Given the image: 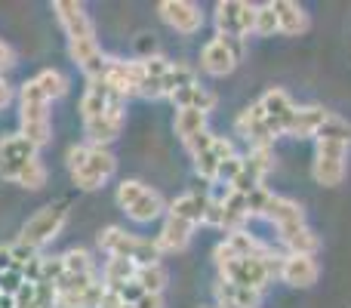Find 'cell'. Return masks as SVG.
I'll list each match as a JSON object with an SVG mask.
<instances>
[{
    "instance_id": "d6a6232c",
    "label": "cell",
    "mask_w": 351,
    "mask_h": 308,
    "mask_svg": "<svg viewBox=\"0 0 351 308\" xmlns=\"http://www.w3.org/2000/svg\"><path fill=\"white\" fill-rule=\"evenodd\" d=\"M315 139L317 142H342V145H351V123L342 121L339 115H330L327 121H324V127L317 130Z\"/></svg>"
},
{
    "instance_id": "484cf974",
    "label": "cell",
    "mask_w": 351,
    "mask_h": 308,
    "mask_svg": "<svg viewBox=\"0 0 351 308\" xmlns=\"http://www.w3.org/2000/svg\"><path fill=\"white\" fill-rule=\"evenodd\" d=\"M170 102L176 105V111L179 108H194V111L210 115V111L216 108V93H210L204 84H191V86H182L179 93H173Z\"/></svg>"
},
{
    "instance_id": "ac0fdd59",
    "label": "cell",
    "mask_w": 351,
    "mask_h": 308,
    "mask_svg": "<svg viewBox=\"0 0 351 308\" xmlns=\"http://www.w3.org/2000/svg\"><path fill=\"white\" fill-rule=\"evenodd\" d=\"M228 157H234V145H231L228 139H222V136H216V142H213L206 152L194 154V173L206 182H216L219 167H222V161H228Z\"/></svg>"
},
{
    "instance_id": "52a82bcc",
    "label": "cell",
    "mask_w": 351,
    "mask_h": 308,
    "mask_svg": "<svg viewBox=\"0 0 351 308\" xmlns=\"http://www.w3.org/2000/svg\"><path fill=\"white\" fill-rule=\"evenodd\" d=\"M256 12H259V6L247 3V0H222V3H216V16H213L216 19V34L247 40L256 31Z\"/></svg>"
},
{
    "instance_id": "7a4b0ae2",
    "label": "cell",
    "mask_w": 351,
    "mask_h": 308,
    "mask_svg": "<svg viewBox=\"0 0 351 308\" xmlns=\"http://www.w3.org/2000/svg\"><path fill=\"white\" fill-rule=\"evenodd\" d=\"M19 105H22V111H19V121H22V136L31 142L34 148L47 145L49 142V99L43 96V90L37 86V80H28V84H22V90H19Z\"/></svg>"
},
{
    "instance_id": "5b68a950",
    "label": "cell",
    "mask_w": 351,
    "mask_h": 308,
    "mask_svg": "<svg viewBox=\"0 0 351 308\" xmlns=\"http://www.w3.org/2000/svg\"><path fill=\"white\" fill-rule=\"evenodd\" d=\"M65 222H68V206L65 204L40 206V210L22 225L19 244L28 247V250H40L43 244H49L53 237H59V231L65 228Z\"/></svg>"
},
{
    "instance_id": "f1b7e54d",
    "label": "cell",
    "mask_w": 351,
    "mask_h": 308,
    "mask_svg": "<svg viewBox=\"0 0 351 308\" xmlns=\"http://www.w3.org/2000/svg\"><path fill=\"white\" fill-rule=\"evenodd\" d=\"M225 247H228V253L231 256H271L274 250H268L265 244L259 241V237H253L247 228H241V231H231L228 237H225Z\"/></svg>"
},
{
    "instance_id": "7c38bea8",
    "label": "cell",
    "mask_w": 351,
    "mask_h": 308,
    "mask_svg": "<svg viewBox=\"0 0 351 308\" xmlns=\"http://www.w3.org/2000/svg\"><path fill=\"white\" fill-rule=\"evenodd\" d=\"M158 12L179 34H197L204 28V12L191 0H164V3H158Z\"/></svg>"
},
{
    "instance_id": "1f68e13d",
    "label": "cell",
    "mask_w": 351,
    "mask_h": 308,
    "mask_svg": "<svg viewBox=\"0 0 351 308\" xmlns=\"http://www.w3.org/2000/svg\"><path fill=\"white\" fill-rule=\"evenodd\" d=\"M167 281H170V274H167V268L160 265V262L136 268V284L142 287V293H154V296H160V293L167 290Z\"/></svg>"
},
{
    "instance_id": "277c9868",
    "label": "cell",
    "mask_w": 351,
    "mask_h": 308,
    "mask_svg": "<svg viewBox=\"0 0 351 308\" xmlns=\"http://www.w3.org/2000/svg\"><path fill=\"white\" fill-rule=\"evenodd\" d=\"M117 204H121V210L139 225L154 222V219L167 210L164 198H160L154 188H148L145 182H136V179H127L117 185Z\"/></svg>"
},
{
    "instance_id": "e0dca14e",
    "label": "cell",
    "mask_w": 351,
    "mask_h": 308,
    "mask_svg": "<svg viewBox=\"0 0 351 308\" xmlns=\"http://www.w3.org/2000/svg\"><path fill=\"white\" fill-rule=\"evenodd\" d=\"M111 105H127V99L117 96L108 86V80H90L84 99H80V115H84V121H93V117L105 115Z\"/></svg>"
},
{
    "instance_id": "8fae6325",
    "label": "cell",
    "mask_w": 351,
    "mask_h": 308,
    "mask_svg": "<svg viewBox=\"0 0 351 308\" xmlns=\"http://www.w3.org/2000/svg\"><path fill=\"white\" fill-rule=\"evenodd\" d=\"M234 130H237V136H243V139L250 142V148H271L274 139H278V136L271 133V127H268L265 111H262L259 102L243 108L241 115H237Z\"/></svg>"
},
{
    "instance_id": "d6986e66",
    "label": "cell",
    "mask_w": 351,
    "mask_h": 308,
    "mask_svg": "<svg viewBox=\"0 0 351 308\" xmlns=\"http://www.w3.org/2000/svg\"><path fill=\"white\" fill-rule=\"evenodd\" d=\"M206 206H210V198L200 191H188V194H179L176 200H170V206H167V216L173 219H182V222L188 225H204V216H206Z\"/></svg>"
},
{
    "instance_id": "f35d334b",
    "label": "cell",
    "mask_w": 351,
    "mask_h": 308,
    "mask_svg": "<svg viewBox=\"0 0 351 308\" xmlns=\"http://www.w3.org/2000/svg\"><path fill=\"white\" fill-rule=\"evenodd\" d=\"M34 303H37V308H56L59 305V287L47 284V281L34 284Z\"/></svg>"
},
{
    "instance_id": "9c48e42d",
    "label": "cell",
    "mask_w": 351,
    "mask_h": 308,
    "mask_svg": "<svg viewBox=\"0 0 351 308\" xmlns=\"http://www.w3.org/2000/svg\"><path fill=\"white\" fill-rule=\"evenodd\" d=\"M114 173H117V157L111 154L108 148L90 145V148H86V161L74 169L71 179L77 182L84 191H96V188H102Z\"/></svg>"
},
{
    "instance_id": "3957f363",
    "label": "cell",
    "mask_w": 351,
    "mask_h": 308,
    "mask_svg": "<svg viewBox=\"0 0 351 308\" xmlns=\"http://www.w3.org/2000/svg\"><path fill=\"white\" fill-rule=\"evenodd\" d=\"M99 247H102L108 256L133 259L136 265H154V262H160L158 244L130 235V231H123L121 225H108V228L99 231Z\"/></svg>"
},
{
    "instance_id": "7dc6e473",
    "label": "cell",
    "mask_w": 351,
    "mask_h": 308,
    "mask_svg": "<svg viewBox=\"0 0 351 308\" xmlns=\"http://www.w3.org/2000/svg\"><path fill=\"white\" fill-rule=\"evenodd\" d=\"M121 308H136V305H130V303H123V305H121Z\"/></svg>"
},
{
    "instance_id": "b9f144b4",
    "label": "cell",
    "mask_w": 351,
    "mask_h": 308,
    "mask_svg": "<svg viewBox=\"0 0 351 308\" xmlns=\"http://www.w3.org/2000/svg\"><path fill=\"white\" fill-rule=\"evenodd\" d=\"M16 272V259H12V247H0V274Z\"/></svg>"
},
{
    "instance_id": "e575fe53",
    "label": "cell",
    "mask_w": 351,
    "mask_h": 308,
    "mask_svg": "<svg viewBox=\"0 0 351 308\" xmlns=\"http://www.w3.org/2000/svg\"><path fill=\"white\" fill-rule=\"evenodd\" d=\"M62 265H65V274H96L93 272V256L86 250L74 247L62 256Z\"/></svg>"
},
{
    "instance_id": "60d3db41",
    "label": "cell",
    "mask_w": 351,
    "mask_h": 308,
    "mask_svg": "<svg viewBox=\"0 0 351 308\" xmlns=\"http://www.w3.org/2000/svg\"><path fill=\"white\" fill-rule=\"evenodd\" d=\"M222 222H225V213H222V200H213V198H210V206H206L204 225H213V228H222Z\"/></svg>"
},
{
    "instance_id": "6da1fadb",
    "label": "cell",
    "mask_w": 351,
    "mask_h": 308,
    "mask_svg": "<svg viewBox=\"0 0 351 308\" xmlns=\"http://www.w3.org/2000/svg\"><path fill=\"white\" fill-rule=\"evenodd\" d=\"M216 265L222 281H231L237 287H250V290H265L268 281L280 274V262L284 256L271 253V256H231L225 244L216 247Z\"/></svg>"
},
{
    "instance_id": "7bdbcfd3",
    "label": "cell",
    "mask_w": 351,
    "mask_h": 308,
    "mask_svg": "<svg viewBox=\"0 0 351 308\" xmlns=\"http://www.w3.org/2000/svg\"><path fill=\"white\" fill-rule=\"evenodd\" d=\"M12 65H16V53L0 40V71H6V68H12Z\"/></svg>"
},
{
    "instance_id": "ba28073f",
    "label": "cell",
    "mask_w": 351,
    "mask_h": 308,
    "mask_svg": "<svg viewBox=\"0 0 351 308\" xmlns=\"http://www.w3.org/2000/svg\"><path fill=\"white\" fill-rule=\"evenodd\" d=\"M348 148L342 142H317V154H315V167H311V176H315L317 185L324 188H336L342 185L348 173Z\"/></svg>"
},
{
    "instance_id": "2e32d148",
    "label": "cell",
    "mask_w": 351,
    "mask_h": 308,
    "mask_svg": "<svg viewBox=\"0 0 351 308\" xmlns=\"http://www.w3.org/2000/svg\"><path fill=\"white\" fill-rule=\"evenodd\" d=\"M53 10H56L59 25L65 28L68 40H90V37H96L93 19L86 16V10L80 3H74V0H56Z\"/></svg>"
},
{
    "instance_id": "30bf717a",
    "label": "cell",
    "mask_w": 351,
    "mask_h": 308,
    "mask_svg": "<svg viewBox=\"0 0 351 308\" xmlns=\"http://www.w3.org/2000/svg\"><path fill=\"white\" fill-rule=\"evenodd\" d=\"M37 157V148L25 139L22 133L19 136H3L0 139V176L10 182L19 179V173L25 169V163L34 161Z\"/></svg>"
},
{
    "instance_id": "44dd1931",
    "label": "cell",
    "mask_w": 351,
    "mask_h": 308,
    "mask_svg": "<svg viewBox=\"0 0 351 308\" xmlns=\"http://www.w3.org/2000/svg\"><path fill=\"white\" fill-rule=\"evenodd\" d=\"M274 12H278V28L284 37L305 34L311 25L308 12H305L299 3H293V0H274Z\"/></svg>"
},
{
    "instance_id": "cb8c5ba5",
    "label": "cell",
    "mask_w": 351,
    "mask_h": 308,
    "mask_svg": "<svg viewBox=\"0 0 351 308\" xmlns=\"http://www.w3.org/2000/svg\"><path fill=\"white\" fill-rule=\"evenodd\" d=\"M262 219L274 222V228H287V225H302L305 222V210H302V204H299V200L271 194L268 210H265V216H262Z\"/></svg>"
},
{
    "instance_id": "83f0119b",
    "label": "cell",
    "mask_w": 351,
    "mask_h": 308,
    "mask_svg": "<svg viewBox=\"0 0 351 308\" xmlns=\"http://www.w3.org/2000/svg\"><path fill=\"white\" fill-rule=\"evenodd\" d=\"M222 213H225V222H222V228L228 231H241L243 228V222H250V206H247V194H241V191H231L228 188V194L222 198Z\"/></svg>"
},
{
    "instance_id": "bcb514c9",
    "label": "cell",
    "mask_w": 351,
    "mask_h": 308,
    "mask_svg": "<svg viewBox=\"0 0 351 308\" xmlns=\"http://www.w3.org/2000/svg\"><path fill=\"white\" fill-rule=\"evenodd\" d=\"M10 102H12V86L6 84L3 78H0V108H6Z\"/></svg>"
},
{
    "instance_id": "836d02e7",
    "label": "cell",
    "mask_w": 351,
    "mask_h": 308,
    "mask_svg": "<svg viewBox=\"0 0 351 308\" xmlns=\"http://www.w3.org/2000/svg\"><path fill=\"white\" fill-rule=\"evenodd\" d=\"M37 86L43 90V96L53 102V99H62L68 93V78L62 71H56V68H47V71H40L37 74Z\"/></svg>"
},
{
    "instance_id": "603a6c76",
    "label": "cell",
    "mask_w": 351,
    "mask_h": 308,
    "mask_svg": "<svg viewBox=\"0 0 351 308\" xmlns=\"http://www.w3.org/2000/svg\"><path fill=\"white\" fill-rule=\"evenodd\" d=\"M278 237L290 253H302V256H315L321 250V237L308 228V225H287V228H278Z\"/></svg>"
},
{
    "instance_id": "8992f818",
    "label": "cell",
    "mask_w": 351,
    "mask_h": 308,
    "mask_svg": "<svg viewBox=\"0 0 351 308\" xmlns=\"http://www.w3.org/2000/svg\"><path fill=\"white\" fill-rule=\"evenodd\" d=\"M243 59V40L241 37H225V34H216L204 43L200 49V68L213 78H225L237 68V62Z\"/></svg>"
},
{
    "instance_id": "5bb4252c",
    "label": "cell",
    "mask_w": 351,
    "mask_h": 308,
    "mask_svg": "<svg viewBox=\"0 0 351 308\" xmlns=\"http://www.w3.org/2000/svg\"><path fill=\"white\" fill-rule=\"evenodd\" d=\"M259 105H262V111H265V121H268V127H271V133L287 136V130H290V123H293V115H296V102H293L280 86H274V90H268L265 96L259 99Z\"/></svg>"
},
{
    "instance_id": "d4e9b609",
    "label": "cell",
    "mask_w": 351,
    "mask_h": 308,
    "mask_svg": "<svg viewBox=\"0 0 351 308\" xmlns=\"http://www.w3.org/2000/svg\"><path fill=\"white\" fill-rule=\"evenodd\" d=\"M216 299H219V308H259L262 293L250 290V287H237V284H231V281L219 278Z\"/></svg>"
},
{
    "instance_id": "f546056e",
    "label": "cell",
    "mask_w": 351,
    "mask_h": 308,
    "mask_svg": "<svg viewBox=\"0 0 351 308\" xmlns=\"http://www.w3.org/2000/svg\"><path fill=\"white\" fill-rule=\"evenodd\" d=\"M197 84V71H194L191 65H182V62H173L170 71L160 78V96L170 99L173 93H179L182 86H191Z\"/></svg>"
},
{
    "instance_id": "ffe728a7",
    "label": "cell",
    "mask_w": 351,
    "mask_h": 308,
    "mask_svg": "<svg viewBox=\"0 0 351 308\" xmlns=\"http://www.w3.org/2000/svg\"><path fill=\"white\" fill-rule=\"evenodd\" d=\"M327 117H330V111L321 108V105H302V108L296 105V115H293V123H290V130H287V136L315 139L317 130L324 127V121H327Z\"/></svg>"
},
{
    "instance_id": "4fadbf2b",
    "label": "cell",
    "mask_w": 351,
    "mask_h": 308,
    "mask_svg": "<svg viewBox=\"0 0 351 308\" xmlns=\"http://www.w3.org/2000/svg\"><path fill=\"white\" fill-rule=\"evenodd\" d=\"M123 121H127V105H111L105 115L93 117V121H84V130H86V139L90 145L96 148H105L108 142H114L123 130Z\"/></svg>"
},
{
    "instance_id": "7402d4cb",
    "label": "cell",
    "mask_w": 351,
    "mask_h": 308,
    "mask_svg": "<svg viewBox=\"0 0 351 308\" xmlns=\"http://www.w3.org/2000/svg\"><path fill=\"white\" fill-rule=\"evenodd\" d=\"M191 235H194V225L167 216L164 228H160V235L154 237V244H158L160 253H182V250L191 244Z\"/></svg>"
},
{
    "instance_id": "ab89813d",
    "label": "cell",
    "mask_w": 351,
    "mask_h": 308,
    "mask_svg": "<svg viewBox=\"0 0 351 308\" xmlns=\"http://www.w3.org/2000/svg\"><path fill=\"white\" fill-rule=\"evenodd\" d=\"M213 142H216V136L210 133V130H204V133H197V136H191V139L185 142V148H188V154H200V152H206V148L213 145Z\"/></svg>"
},
{
    "instance_id": "4316f807",
    "label": "cell",
    "mask_w": 351,
    "mask_h": 308,
    "mask_svg": "<svg viewBox=\"0 0 351 308\" xmlns=\"http://www.w3.org/2000/svg\"><path fill=\"white\" fill-rule=\"evenodd\" d=\"M136 262L133 259H121V256H108V262H105L102 268V284L108 287V290H123L127 284H133L136 281Z\"/></svg>"
},
{
    "instance_id": "8d00e7d4",
    "label": "cell",
    "mask_w": 351,
    "mask_h": 308,
    "mask_svg": "<svg viewBox=\"0 0 351 308\" xmlns=\"http://www.w3.org/2000/svg\"><path fill=\"white\" fill-rule=\"evenodd\" d=\"M16 182H19L22 188H31V191H34V188L47 185V167H43V163L34 157V161L25 163V169L19 173V179H16Z\"/></svg>"
},
{
    "instance_id": "ee69618b",
    "label": "cell",
    "mask_w": 351,
    "mask_h": 308,
    "mask_svg": "<svg viewBox=\"0 0 351 308\" xmlns=\"http://www.w3.org/2000/svg\"><path fill=\"white\" fill-rule=\"evenodd\" d=\"M136 308H164V296H154V293H145V296L136 303Z\"/></svg>"
},
{
    "instance_id": "f6af8a7d",
    "label": "cell",
    "mask_w": 351,
    "mask_h": 308,
    "mask_svg": "<svg viewBox=\"0 0 351 308\" xmlns=\"http://www.w3.org/2000/svg\"><path fill=\"white\" fill-rule=\"evenodd\" d=\"M121 305H123L121 293H117V290H105V296H102V308H121Z\"/></svg>"
},
{
    "instance_id": "d590c367",
    "label": "cell",
    "mask_w": 351,
    "mask_h": 308,
    "mask_svg": "<svg viewBox=\"0 0 351 308\" xmlns=\"http://www.w3.org/2000/svg\"><path fill=\"white\" fill-rule=\"evenodd\" d=\"M256 37H274L280 34L278 28V12H274V3H262L259 12H256Z\"/></svg>"
},
{
    "instance_id": "4dcf8cb0",
    "label": "cell",
    "mask_w": 351,
    "mask_h": 308,
    "mask_svg": "<svg viewBox=\"0 0 351 308\" xmlns=\"http://www.w3.org/2000/svg\"><path fill=\"white\" fill-rule=\"evenodd\" d=\"M173 130L182 142H188L191 136L204 133L206 130V115L204 111H194V108H179L176 111V121H173Z\"/></svg>"
},
{
    "instance_id": "74e56055",
    "label": "cell",
    "mask_w": 351,
    "mask_h": 308,
    "mask_svg": "<svg viewBox=\"0 0 351 308\" xmlns=\"http://www.w3.org/2000/svg\"><path fill=\"white\" fill-rule=\"evenodd\" d=\"M268 200H271V191H268V188H265V185L253 188V191H250V194H247L250 219H253V216H265V210H268Z\"/></svg>"
},
{
    "instance_id": "9a60e30c",
    "label": "cell",
    "mask_w": 351,
    "mask_h": 308,
    "mask_svg": "<svg viewBox=\"0 0 351 308\" xmlns=\"http://www.w3.org/2000/svg\"><path fill=\"white\" fill-rule=\"evenodd\" d=\"M284 284L299 287V290H308V287L317 284L321 278V265H317L315 256H302V253H287L284 262H280V274Z\"/></svg>"
}]
</instances>
